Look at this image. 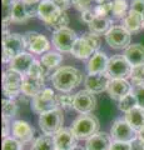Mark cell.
I'll return each instance as SVG.
<instances>
[{
    "label": "cell",
    "mask_w": 144,
    "mask_h": 150,
    "mask_svg": "<svg viewBox=\"0 0 144 150\" xmlns=\"http://www.w3.org/2000/svg\"><path fill=\"white\" fill-rule=\"evenodd\" d=\"M83 80V75L77 68L73 67H63L59 68L53 74L52 83L55 89L62 93H69L77 88Z\"/></svg>",
    "instance_id": "obj_1"
},
{
    "label": "cell",
    "mask_w": 144,
    "mask_h": 150,
    "mask_svg": "<svg viewBox=\"0 0 144 150\" xmlns=\"http://www.w3.org/2000/svg\"><path fill=\"white\" fill-rule=\"evenodd\" d=\"M70 128L78 140H88L98 133L99 120L93 114H82L73 121Z\"/></svg>",
    "instance_id": "obj_2"
},
{
    "label": "cell",
    "mask_w": 144,
    "mask_h": 150,
    "mask_svg": "<svg viewBox=\"0 0 144 150\" xmlns=\"http://www.w3.org/2000/svg\"><path fill=\"white\" fill-rule=\"evenodd\" d=\"M26 45L23 35L9 34L8 30H4L3 36V63H10L18 55L25 53Z\"/></svg>",
    "instance_id": "obj_3"
},
{
    "label": "cell",
    "mask_w": 144,
    "mask_h": 150,
    "mask_svg": "<svg viewBox=\"0 0 144 150\" xmlns=\"http://www.w3.org/2000/svg\"><path fill=\"white\" fill-rule=\"evenodd\" d=\"M24 75L15 71L13 69H8L3 74V91L8 99H16L21 93Z\"/></svg>",
    "instance_id": "obj_4"
},
{
    "label": "cell",
    "mask_w": 144,
    "mask_h": 150,
    "mask_svg": "<svg viewBox=\"0 0 144 150\" xmlns=\"http://www.w3.org/2000/svg\"><path fill=\"white\" fill-rule=\"evenodd\" d=\"M64 115L62 109H55L53 111L45 112L39 116V126L45 135L54 137L59 130L63 129Z\"/></svg>",
    "instance_id": "obj_5"
},
{
    "label": "cell",
    "mask_w": 144,
    "mask_h": 150,
    "mask_svg": "<svg viewBox=\"0 0 144 150\" xmlns=\"http://www.w3.org/2000/svg\"><path fill=\"white\" fill-rule=\"evenodd\" d=\"M31 109L39 115L53 111L55 109H59L58 103H57V95L53 91V89L45 88L39 95L33 98V100H31Z\"/></svg>",
    "instance_id": "obj_6"
},
{
    "label": "cell",
    "mask_w": 144,
    "mask_h": 150,
    "mask_svg": "<svg viewBox=\"0 0 144 150\" xmlns=\"http://www.w3.org/2000/svg\"><path fill=\"white\" fill-rule=\"evenodd\" d=\"M133 67L124 55H114L109 59L108 63V69L106 73L110 76V79H125L131 78Z\"/></svg>",
    "instance_id": "obj_7"
},
{
    "label": "cell",
    "mask_w": 144,
    "mask_h": 150,
    "mask_svg": "<svg viewBox=\"0 0 144 150\" xmlns=\"http://www.w3.org/2000/svg\"><path fill=\"white\" fill-rule=\"evenodd\" d=\"M110 137L113 139V142L132 143L133 140L138 138V133L125 121V119H118L111 125Z\"/></svg>",
    "instance_id": "obj_8"
},
{
    "label": "cell",
    "mask_w": 144,
    "mask_h": 150,
    "mask_svg": "<svg viewBox=\"0 0 144 150\" xmlns=\"http://www.w3.org/2000/svg\"><path fill=\"white\" fill-rule=\"evenodd\" d=\"M105 41L113 49H127L131 45V33L123 26H113L105 34Z\"/></svg>",
    "instance_id": "obj_9"
},
{
    "label": "cell",
    "mask_w": 144,
    "mask_h": 150,
    "mask_svg": "<svg viewBox=\"0 0 144 150\" xmlns=\"http://www.w3.org/2000/svg\"><path fill=\"white\" fill-rule=\"evenodd\" d=\"M77 39L78 36L75 31L69 29V28H64V29L55 31L53 34V44L57 50L62 51V53H70Z\"/></svg>",
    "instance_id": "obj_10"
},
{
    "label": "cell",
    "mask_w": 144,
    "mask_h": 150,
    "mask_svg": "<svg viewBox=\"0 0 144 150\" xmlns=\"http://www.w3.org/2000/svg\"><path fill=\"white\" fill-rule=\"evenodd\" d=\"M96 100L94 94L88 90H80L75 94L74 100V110H77L80 114H92V111L95 109Z\"/></svg>",
    "instance_id": "obj_11"
},
{
    "label": "cell",
    "mask_w": 144,
    "mask_h": 150,
    "mask_svg": "<svg viewBox=\"0 0 144 150\" xmlns=\"http://www.w3.org/2000/svg\"><path fill=\"white\" fill-rule=\"evenodd\" d=\"M110 76L108 73H103V74H88V76L85 78L84 85H85V90L90 91L93 94H99L106 90L110 83Z\"/></svg>",
    "instance_id": "obj_12"
},
{
    "label": "cell",
    "mask_w": 144,
    "mask_h": 150,
    "mask_svg": "<svg viewBox=\"0 0 144 150\" xmlns=\"http://www.w3.org/2000/svg\"><path fill=\"white\" fill-rule=\"evenodd\" d=\"M44 89H45V79L44 78H36V76H33V75H29V74L24 75L21 93L24 94L25 96H29L33 99L36 95H39Z\"/></svg>",
    "instance_id": "obj_13"
},
{
    "label": "cell",
    "mask_w": 144,
    "mask_h": 150,
    "mask_svg": "<svg viewBox=\"0 0 144 150\" xmlns=\"http://www.w3.org/2000/svg\"><path fill=\"white\" fill-rule=\"evenodd\" d=\"M132 89L133 85L125 79H111L106 91L111 99L120 101L123 98L132 93Z\"/></svg>",
    "instance_id": "obj_14"
},
{
    "label": "cell",
    "mask_w": 144,
    "mask_h": 150,
    "mask_svg": "<svg viewBox=\"0 0 144 150\" xmlns=\"http://www.w3.org/2000/svg\"><path fill=\"white\" fill-rule=\"evenodd\" d=\"M57 150H72L77 146L78 139L74 135L72 128H63L54 135Z\"/></svg>",
    "instance_id": "obj_15"
},
{
    "label": "cell",
    "mask_w": 144,
    "mask_h": 150,
    "mask_svg": "<svg viewBox=\"0 0 144 150\" xmlns=\"http://www.w3.org/2000/svg\"><path fill=\"white\" fill-rule=\"evenodd\" d=\"M13 137L20 143H30L34 138V128H31L29 123L24 120H15L11 125Z\"/></svg>",
    "instance_id": "obj_16"
},
{
    "label": "cell",
    "mask_w": 144,
    "mask_h": 150,
    "mask_svg": "<svg viewBox=\"0 0 144 150\" xmlns=\"http://www.w3.org/2000/svg\"><path fill=\"white\" fill-rule=\"evenodd\" d=\"M113 139L108 133H96L94 137L87 140L85 150H110Z\"/></svg>",
    "instance_id": "obj_17"
},
{
    "label": "cell",
    "mask_w": 144,
    "mask_h": 150,
    "mask_svg": "<svg viewBox=\"0 0 144 150\" xmlns=\"http://www.w3.org/2000/svg\"><path fill=\"white\" fill-rule=\"evenodd\" d=\"M62 11L63 10H60L52 0H41L39 3L38 16L45 24H49V23H52Z\"/></svg>",
    "instance_id": "obj_18"
},
{
    "label": "cell",
    "mask_w": 144,
    "mask_h": 150,
    "mask_svg": "<svg viewBox=\"0 0 144 150\" xmlns=\"http://www.w3.org/2000/svg\"><path fill=\"white\" fill-rule=\"evenodd\" d=\"M35 59L34 56L29 53H23L18 55L16 58H14L10 63H9V69H13L15 71L20 73L21 75H26L29 73L31 65L34 64Z\"/></svg>",
    "instance_id": "obj_19"
},
{
    "label": "cell",
    "mask_w": 144,
    "mask_h": 150,
    "mask_svg": "<svg viewBox=\"0 0 144 150\" xmlns=\"http://www.w3.org/2000/svg\"><path fill=\"white\" fill-rule=\"evenodd\" d=\"M108 63L109 59L104 53H95L94 55L89 59V62L87 64V70L88 74H103L106 73L108 69Z\"/></svg>",
    "instance_id": "obj_20"
},
{
    "label": "cell",
    "mask_w": 144,
    "mask_h": 150,
    "mask_svg": "<svg viewBox=\"0 0 144 150\" xmlns=\"http://www.w3.org/2000/svg\"><path fill=\"white\" fill-rule=\"evenodd\" d=\"M70 53L75 56L77 59L84 60V59H88V58L90 59L92 56L95 53H98V51H95L94 49H93V46L88 43V40L84 36H82V38H78L77 41L74 43Z\"/></svg>",
    "instance_id": "obj_21"
},
{
    "label": "cell",
    "mask_w": 144,
    "mask_h": 150,
    "mask_svg": "<svg viewBox=\"0 0 144 150\" xmlns=\"http://www.w3.org/2000/svg\"><path fill=\"white\" fill-rule=\"evenodd\" d=\"M124 56L132 67L144 65V46L140 44L129 45L124 51Z\"/></svg>",
    "instance_id": "obj_22"
},
{
    "label": "cell",
    "mask_w": 144,
    "mask_h": 150,
    "mask_svg": "<svg viewBox=\"0 0 144 150\" xmlns=\"http://www.w3.org/2000/svg\"><path fill=\"white\" fill-rule=\"evenodd\" d=\"M124 119L137 133H139L140 130L144 129V109L143 108L135 106L131 111L125 112Z\"/></svg>",
    "instance_id": "obj_23"
},
{
    "label": "cell",
    "mask_w": 144,
    "mask_h": 150,
    "mask_svg": "<svg viewBox=\"0 0 144 150\" xmlns=\"http://www.w3.org/2000/svg\"><path fill=\"white\" fill-rule=\"evenodd\" d=\"M123 28H125L129 33H138L143 29V15L134 10H129L127 16L123 19Z\"/></svg>",
    "instance_id": "obj_24"
},
{
    "label": "cell",
    "mask_w": 144,
    "mask_h": 150,
    "mask_svg": "<svg viewBox=\"0 0 144 150\" xmlns=\"http://www.w3.org/2000/svg\"><path fill=\"white\" fill-rule=\"evenodd\" d=\"M111 19L109 16H95V19L93 20L89 25V30L93 34L100 35V34H106L111 28Z\"/></svg>",
    "instance_id": "obj_25"
},
{
    "label": "cell",
    "mask_w": 144,
    "mask_h": 150,
    "mask_svg": "<svg viewBox=\"0 0 144 150\" xmlns=\"http://www.w3.org/2000/svg\"><path fill=\"white\" fill-rule=\"evenodd\" d=\"M50 48V44H49V40L46 39L45 36L40 35L39 33L35 35V38L33 39V41L28 45L26 49H29L30 53L33 54H43L45 51H48Z\"/></svg>",
    "instance_id": "obj_26"
},
{
    "label": "cell",
    "mask_w": 144,
    "mask_h": 150,
    "mask_svg": "<svg viewBox=\"0 0 144 150\" xmlns=\"http://www.w3.org/2000/svg\"><path fill=\"white\" fill-rule=\"evenodd\" d=\"M31 150H57L54 137L52 135H40L34 140L31 145Z\"/></svg>",
    "instance_id": "obj_27"
},
{
    "label": "cell",
    "mask_w": 144,
    "mask_h": 150,
    "mask_svg": "<svg viewBox=\"0 0 144 150\" xmlns=\"http://www.w3.org/2000/svg\"><path fill=\"white\" fill-rule=\"evenodd\" d=\"M28 19H30L29 13H28L26 5L21 0H18V1L14 4L13 6V13H11V21L14 23H24Z\"/></svg>",
    "instance_id": "obj_28"
},
{
    "label": "cell",
    "mask_w": 144,
    "mask_h": 150,
    "mask_svg": "<svg viewBox=\"0 0 144 150\" xmlns=\"http://www.w3.org/2000/svg\"><path fill=\"white\" fill-rule=\"evenodd\" d=\"M62 62H63V56L59 53H54V51L46 53L41 56V64H43L46 69L57 68V67H59V64Z\"/></svg>",
    "instance_id": "obj_29"
},
{
    "label": "cell",
    "mask_w": 144,
    "mask_h": 150,
    "mask_svg": "<svg viewBox=\"0 0 144 150\" xmlns=\"http://www.w3.org/2000/svg\"><path fill=\"white\" fill-rule=\"evenodd\" d=\"M3 105V119H6V120H10L13 118H15L16 114H18V104L13 99H5L3 100L1 103Z\"/></svg>",
    "instance_id": "obj_30"
},
{
    "label": "cell",
    "mask_w": 144,
    "mask_h": 150,
    "mask_svg": "<svg viewBox=\"0 0 144 150\" xmlns=\"http://www.w3.org/2000/svg\"><path fill=\"white\" fill-rule=\"evenodd\" d=\"M68 24H69V16L67 15L65 11H62L52 23L46 24V28H48L49 30L55 33V31H59V30L64 29V28H68L67 26Z\"/></svg>",
    "instance_id": "obj_31"
},
{
    "label": "cell",
    "mask_w": 144,
    "mask_h": 150,
    "mask_svg": "<svg viewBox=\"0 0 144 150\" xmlns=\"http://www.w3.org/2000/svg\"><path fill=\"white\" fill-rule=\"evenodd\" d=\"M113 16L117 19H124L128 14V3L127 0H114L111 8Z\"/></svg>",
    "instance_id": "obj_32"
},
{
    "label": "cell",
    "mask_w": 144,
    "mask_h": 150,
    "mask_svg": "<svg viewBox=\"0 0 144 150\" xmlns=\"http://www.w3.org/2000/svg\"><path fill=\"white\" fill-rule=\"evenodd\" d=\"M135 106H138V101H137V98L133 93L128 94L125 98H123L120 101H118V108L120 111L123 112H128L131 111L132 109H134Z\"/></svg>",
    "instance_id": "obj_33"
},
{
    "label": "cell",
    "mask_w": 144,
    "mask_h": 150,
    "mask_svg": "<svg viewBox=\"0 0 144 150\" xmlns=\"http://www.w3.org/2000/svg\"><path fill=\"white\" fill-rule=\"evenodd\" d=\"M74 100H75V95L72 94H59L57 95V103L59 109L62 110H70L74 109Z\"/></svg>",
    "instance_id": "obj_34"
},
{
    "label": "cell",
    "mask_w": 144,
    "mask_h": 150,
    "mask_svg": "<svg viewBox=\"0 0 144 150\" xmlns=\"http://www.w3.org/2000/svg\"><path fill=\"white\" fill-rule=\"evenodd\" d=\"M113 1L111 0H100L94 6V11L96 16H108V14L111 13Z\"/></svg>",
    "instance_id": "obj_35"
},
{
    "label": "cell",
    "mask_w": 144,
    "mask_h": 150,
    "mask_svg": "<svg viewBox=\"0 0 144 150\" xmlns=\"http://www.w3.org/2000/svg\"><path fill=\"white\" fill-rule=\"evenodd\" d=\"M131 79H132L133 86L143 85L144 84V65H140V67H133Z\"/></svg>",
    "instance_id": "obj_36"
},
{
    "label": "cell",
    "mask_w": 144,
    "mask_h": 150,
    "mask_svg": "<svg viewBox=\"0 0 144 150\" xmlns=\"http://www.w3.org/2000/svg\"><path fill=\"white\" fill-rule=\"evenodd\" d=\"M3 150H23V143H20L19 140H16L14 137L4 138Z\"/></svg>",
    "instance_id": "obj_37"
},
{
    "label": "cell",
    "mask_w": 144,
    "mask_h": 150,
    "mask_svg": "<svg viewBox=\"0 0 144 150\" xmlns=\"http://www.w3.org/2000/svg\"><path fill=\"white\" fill-rule=\"evenodd\" d=\"M46 69L43 64H41V62H34V64L31 65V68L29 70V75H33V76H36V78H44L45 79V75H46Z\"/></svg>",
    "instance_id": "obj_38"
},
{
    "label": "cell",
    "mask_w": 144,
    "mask_h": 150,
    "mask_svg": "<svg viewBox=\"0 0 144 150\" xmlns=\"http://www.w3.org/2000/svg\"><path fill=\"white\" fill-rule=\"evenodd\" d=\"M132 93L135 95L137 101H138V106H140L144 109V84L143 85H137L133 86Z\"/></svg>",
    "instance_id": "obj_39"
},
{
    "label": "cell",
    "mask_w": 144,
    "mask_h": 150,
    "mask_svg": "<svg viewBox=\"0 0 144 150\" xmlns=\"http://www.w3.org/2000/svg\"><path fill=\"white\" fill-rule=\"evenodd\" d=\"M83 36L88 40V43L93 46V49H94L95 51L99 50V48H100V38H99V35L93 34V33H88V34H84Z\"/></svg>",
    "instance_id": "obj_40"
},
{
    "label": "cell",
    "mask_w": 144,
    "mask_h": 150,
    "mask_svg": "<svg viewBox=\"0 0 144 150\" xmlns=\"http://www.w3.org/2000/svg\"><path fill=\"white\" fill-rule=\"evenodd\" d=\"M92 3H93V0H73L74 8L78 9V10L82 11V13L88 10V9H93Z\"/></svg>",
    "instance_id": "obj_41"
},
{
    "label": "cell",
    "mask_w": 144,
    "mask_h": 150,
    "mask_svg": "<svg viewBox=\"0 0 144 150\" xmlns=\"http://www.w3.org/2000/svg\"><path fill=\"white\" fill-rule=\"evenodd\" d=\"M131 10H134L140 15H144V0H132Z\"/></svg>",
    "instance_id": "obj_42"
},
{
    "label": "cell",
    "mask_w": 144,
    "mask_h": 150,
    "mask_svg": "<svg viewBox=\"0 0 144 150\" xmlns=\"http://www.w3.org/2000/svg\"><path fill=\"white\" fill-rule=\"evenodd\" d=\"M95 16H96V15H95L94 8H93V9H88V10H85V11L82 13V20L85 21V23H88V24H90V23L95 19Z\"/></svg>",
    "instance_id": "obj_43"
},
{
    "label": "cell",
    "mask_w": 144,
    "mask_h": 150,
    "mask_svg": "<svg viewBox=\"0 0 144 150\" xmlns=\"http://www.w3.org/2000/svg\"><path fill=\"white\" fill-rule=\"evenodd\" d=\"M52 1L63 11L68 10V9L73 5V0H52Z\"/></svg>",
    "instance_id": "obj_44"
},
{
    "label": "cell",
    "mask_w": 144,
    "mask_h": 150,
    "mask_svg": "<svg viewBox=\"0 0 144 150\" xmlns=\"http://www.w3.org/2000/svg\"><path fill=\"white\" fill-rule=\"evenodd\" d=\"M110 150H131V143H119V142H113Z\"/></svg>",
    "instance_id": "obj_45"
},
{
    "label": "cell",
    "mask_w": 144,
    "mask_h": 150,
    "mask_svg": "<svg viewBox=\"0 0 144 150\" xmlns=\"http://www.w3.org/2000/svg\"><path fill=\"white\" fill-rule=\"evenodd\" d=\"M131 150H144V142L140 139H135L131 143Z\"/></svg>",
    "instance_id": "obj_46"
},
{
    "label": "cell",
    "mask_w": 144,
    "mask_h": 150,
    "mask_svg": "<svg viewBox=\"0 0 144 150\" xmlns=\"http://www.w3.org/2000/svg\"><path fill=\"white\" fill-rule=\"evenodd\" d=\"M10 129H11V126L9 124V120L3 119V137L4 138L9 137V131H10Z\"/></svg>",
    "instance_id": "obj_47"
},
{
    "label": "cell",
    "mask_w": 144,
    "mask_h": 150,
    "mask_svg": "<svg viewBox=\"0 0 144 150\" xmlns=\"http://www.w3.org/2000/svg\"><path fill=\"white\" fill-rule=\"evenodd\" d=\"M21 1L28 4V5H34V4H39L40 0H21Z\"/></svg>",
    "instance_id": "obj_48"
},
{
    "label": "cell",
    "mask_w": 144,
    "mask_h": 150,
    "mask_svg": "<svg viewBox=\"0 0 144 150\" xmlns=\"http://www.w3.org/2000/svg\"><path fill=\"white\" fill-rule=\"evenodd\" d=\"M18 1V0H3V6H6V5H14Z\"/></svg>",
    "instance_id": "obj_49"
},
{
    "label": "cell",
    "mask_w": 144,
    "mask_h": 150,
    "mask_svg": "<svg viewBox=\"0 0 144 150\" xmlns=\"http://www.w3.org/2000/svg\"><path fill=\"white\" fill-rule=\"evenodd\" d=\"M138 139H140V140H143V142H144V129L138 133Z\"/></svg>",
    "instance_id": "obj_50"
},
{
    "label": "cell",
    "mask_w": 144,
    "mask_h": 150,
    "mask_svg": "<svg viewBox=\"0 0 144 150\" xmlns=\"http://www.w3.org/2000/svg\"><path fill=\"white\" fill-rule=\"evenodd\" d=\"M72 150H85V148H83V146H79V145H77L74 149H72Z\"/></svg>",
    "instance_id": "obj_51"
},
{
    "label": "cell",
    "mask_w": 144,
    "mask_h": 150,
    "mask_svg": "<svg viewBox=\"0 0 144 150\" xmlns=\"http://www.w3.org/2000/svg\"><path fill=\"white\" fill-rule=\"evenodd\" d=\"M143 29H144V15H143Z\"/></svg>",
    "instance_id": "obj_52"
},
{
    "label": "cell",
    "mask_w": 144,
    "mask_h": 150,
    "mask_svg": "<svg viewBox=\"0 0 144 150\" xmlns=\"http://www.w3.org/2000/svg\"><path fill=\"white\" fill-rule=\"evenodd\" d=\"M93 1H96V4H98V3L100 1V0H93Z\"/></svg>",
    "instance_id": "obj_53"
}]
</instances>
